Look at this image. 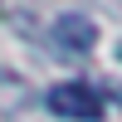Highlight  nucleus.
Masks as SVG:
<instances>
[{"label": "nucleus", "mask_w": 122, "mask_h": 122, "mask_svg": "<svg viewBox=\"0 0 122 122\" xmlns=\"http://www.w3.org/2000/svg\"><path fill=\"white\" fill-rule=\"evenodd\" d=\"M44 107L54 117H64V122H103V98H98V88H88V83H78V78H64V83H54L49 88V98H44Z\"/></svg>", "instance_id": "nucleus-1"}, {"label": "nucleus", "mask_w": 122, "mask_h": 122, "mask_svg": "<svg viewBox=\"0 0 122 122\" xmlns=\"http://www.w3.org/2000/svg\"><path fill=\"white\" fill-rule=\"evenodd\" d=\"M54 44L68 49V54H88L98 44V25L88 15H59L54 20Z\"/></svg>", "instance_id": "nucleus-2"}, {"label": "nucleus", "mask_w": 122, "mask_h": 122, "mask_svg": "<svg viewBox=\"0 0 122 122\" xmlns=\"http://www.w3.org/2000/svg\"><path fill=\"white\" fill-rule=\"evenodd\" d=\"M117 54H122V49H117Z\"/></svg>", "instance_id": "nucleus-3"}]
</instances>
